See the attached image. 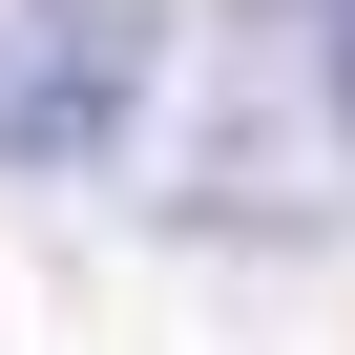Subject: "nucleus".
I'll return each mask as SVG.
<instances>
[{
  "instance_id": "f257e3e1",
  "label": "nucleus",
  "mask_w": 355,
  "mask_h": 355,
  "mask_svg": "<svg viewBox=\"0 0 355 355\" xmlns=\"http://www.w3.org/2000/svg\"><path fill=\"white\" fill-rule=\"evenodd\" d=\"M167 84V0H0V167H105Z\"/></svg>"
},
{
  "instance_id": "f03ea898",
  "label": "nucleus",
  "mask_w": 355,
  "mask_h": 355,
  "mask_svg": "<svg viewBox=\"0 0 355 355\" xmlns=\"http://www.w3.org/2000/svg\"><path fill=\"white\" fill-rule=\"evenodd\" d=\"M313 21H355V0H313Z\"/></svg>"
}]
</instances>
